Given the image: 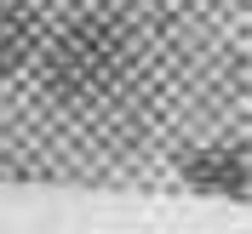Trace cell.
Instances as JSON below:
<instances>
[{
  "label": "cell",
  "instance_id": "1",
  "mask_svg": "<svg viewBox=\"0 0 252 234\" xmlns=\"http://www.w3.org/2000/svg\"><path fill=\"white\" fill-rule=\"evenodd\" d=\"M40 69H46V92L58 103H97V97H109L126 80L132 40H126V29L115 17L86 12V17H75V23L58 29V40L46 46Z\"/></svg>",
  "mask_w": 252,
  "mask_h": 234
},
{
  "label": "cell",
  "instance_id": "2",
  "mask_svg": "<svg viewBox=\"0 0 252 234\" xmlns=\"http://www.w3.org/2000/svg\"><path fill=\"white\" fill-rule=\"evenodd\" d=\"M40 52V23H34L29 0H0V80L17 75L23 63H34Z\"/></svg>",
  "mask_w": 252,
  "mask_h": 234
}]
</instances>
